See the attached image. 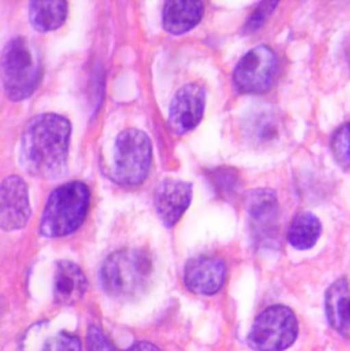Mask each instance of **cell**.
Here are the masks:
<instances>
[{
  "instance_id": "ffe728a7",
  "label": "cell",
  "mask_w": 350,
  "mask_h": 351,
  "mask_svg": "<svg viewBox=\"0 0 350 351\" xmlns=\"http://www.w3.org/2000/svg\"><path fill=\"white\" fill-rule=\"evenodd\" d=\"M41 351H82V344L73 334L61 332L49 338Z\"/></svg>"
},
{
  "instance_id": "2e32d148",
  "label": "cell",
  "mask_w": 350,
  "mask_h": 351,
  "mask_svg": "<svg viewBox=\"0 0 350 351\" xmlns=\"http://www.w3.org/2000/svg\"><path fill=\"white\" fill-rule=\"evenodd\" d=\"M322 234V223L316 215L302 212L292 221L288 239L292 247L297 250H310L318 243Z\"/></svg>"
},
{
  "instance_id": "d6986e66",
  "label": "cell",
  "mask_w": 350,
  "mask_h": 351,
  "mask_svg": "<svg viewBox=\"0 0 350 351\" xmlns=\"http://www.w3.org/2000/svg\"><path fill=\"white\" fill-rule=\"evenodd\" d=\"M277 1H263L257 6L256 10L250 14L246 25H245V32H257L261 27L265 24L267 19L271 16L273 10L277 8Z\"/></svg>"
},
{
  "instance_id": "4fadbf2b",
  "label": "cell",
  "mask_w": 350,
  "mask_h": 351,
  "mask_svg": "<svg viewBox=\"0 0 350 351\" xmlns=\"http://www.w3.org/2000/svg\"><path fill=\"white\" fill-rule=\"evenodd\" d=\"M86 287L88 282L79 266L70 261L58 263L53 278V296L58 304H75L84 297Z\"/></svg>"
},
{
  "instance_id": "8fae6325",
  "label": "cell",
  "mask_w": 350,
  "mask_h": 351,
  "mask_svg": "<svg viewBox=\"0 0 350 351\" xmlns=\"http://www.w3.org/2000/svg\"><path fill=\"white\" fill-rule=\"evenodd\" d=\"M192 199V185L178 180H166L155 192L156 214L164 225L174 226L186 212Z\"/></svg>"
},
{
  "instance_id": "7c38bea8",
  "label": "cell",
  "mask_w": 350,
  "mask_h": 351,
  "mask_svg": "<svg viewBox=\"0 0 350 351\" xmlns=\"http://www.w3.org/2000/svg\"><path fill=\"white\" fill-rule=\"evenodd\" d=\"M325 309L331 327L350 338V278L335 280L325 295Z\"/></svg>"
},
{
  "instance_id": "44dd1931",
  "label": "cell",
  "mask_w": 350,
  "mask_h": 351,
  "mask_svg": "<svg viewBox=\"0 0 350 351\" xmlns=\"http://www.w3.org/2000/svg\"><path fill=\"white\" fill-rule=\"evenodd\" d=\"M86 344L88 351H115L103 332L95 326L88 328Z\"/></svg>"
},
{
  "instance_id": "30bf717a",
  "label": "cell",
  "mask_w": 350,
  "mask_h": 351,
  "mask_svg": "<svg viewBox=\"0 0 350 351\" xmlns=\"http://www.w3.org/2000/svg\"><path fill=\"white\" fill-rule=\"evenodd\" d=\"M225 262L215 256L193 258L185 267L184 282L191 293L214 295L219 292L226 280Z\"/></svg>"
},
{
  "instance_id": "3957f363",
  "label": "cell",
  "mask_w": 350,
  "mask_h": 351,
  "mask_svg": "<svg viewBox=\"0 0 350 351\" xmlns=\"http://www.w3.org/2000/svg\"><path fill=\"white\" fill-rule=\"evenodd\" d=\"M90 202V190L82 182H69L55 188L41 217L40 234L49 239L71 234L84 223Z\"/></svg>"
},
{
  "instance_id": "ac0fdd59",
  "label": "cell",
  "mask_w": 350,
  "mask_h": 351,
  "mask_svg": "<svg viewBox=\"0 0 350 351\" xmlns=\"http://www.w3.org/2000/svg\"><path fill=\"white\" fill-rule=\"evenodd\" d=\"M331 148L339 167L350 170V121L343 123L333 134Z\"/></svg>"
},
{
  "instance_id": "52a82bcc",
  "label": "cell",
  "mask_w": 350,
  "mask_h": 351,
  "mask_svg": "<svg viewBox=\"0 0 350 351\" xmlns=\"http://www.w3.org/2000/svg\"><path fill=\"white\" fill-rule=\"evenodd\" d=\"M279 69L277 53L268 45H258L249 51L236 65L234 84L244 95L264 94L275 82Z\"/></svg>"
},
{
  "instance_id": "9a60e30c",
  "label": "cell",
  "mask_w": 350,
  "mask_h": 351,
  "mask_svg": "<svg viewBox=\"0 0 350 351\" xmlns=\"http://www.w3.org/2000/svg\"><path fill=\"white\" fill-rule=\"evenodd\" d=\"M66 1H31L29 18L31 24L39 32H49L60 28L67 18Z\"/></svg>"
},
{
  "instance_id": "277c9868",
  "label": "cell",
  "mask_w": 350,
  "mask_h": 351,
  "mask_svg": "<svg viewBox=\"0 0 350 351\" xmlns=\"http://www.w3.org/2000/svg\"><path fill=\"white\" fill-rule=\"evenodd\" d=\"M42 75L40 56L26 37L16 36L6 43L1 56L4 92L12 101H22L34 93Z\"/></svg>"
},
{
  "instance_id": "7402d4cb",
  "label": "cell",
  "mask_w": 350,
  "mask_h": 351,
  "mask_svg": "<svg viewBox=\"0 0 350 351\" xmlns=\"http://www.w3.org/2000/svg\"><path fill=\"white\" fill-rule=\"evenodd\" d=\"M127 351H160V350L153 344L148 343V342H139V343L132 346Z\"/></svg>"
},
{
  "instance_id": "8992f818",
  "label": "cell",
  "mask_w": 350,
  "mask_h": 351,
  "mask_svg": "<svg viewBox=\"0 0 350 351\" xmlns=\"http://www.w3.org/2000/svg\"><path fill=\"white\" fill-rule=\"evenodd\" d=\"M297 317L285 305H273L255 319L248 344L255 351H284L297 339Z\"/></svg>"
},
{
  "instance_id": "9c48e42d",
  "label": "cell",
  "mask_w": 350,
  "mask_h": 351,
  "mask_svg": "<svg viewBox=\"0 0 350 351\" xmlns=\"http://www.w3.org/2000/svg\"><path fill=\"white\" fill-rule=\"evenodd\" d=\"M31 208L28 188L22 178L10 176L0 187V224L5 231L18 230L28 222Z\"/></svg>"
},
{
  "instance_id": "e0dca14e",
  "label": "cell",
  "mask_w": 350,
  "mask_h": 351,
  "mask_svg": "<svg viewBox=\"0 0 350 351\" xmlns=\"http://www.w3.org/2000/svg\"><path fill=\"white\" fill-rule=\"evenodd\" d=\"M248 210L257 224H271L279 216L277 196L268 189L255 190L249 195Z\"/></svg>"
},
{
  "instance_id": "5bb4252c",
  "label": "cell",
  "mask_w": 350,
  "mask_h": 351,
  "mask_svg": "<svg viewBox=\"0 0 350 351\" xmlns=\"http://www.w3.org/2000/svg\"><path fill=\"white\" fill-rule=\"evenodd\" d=\"M205 6L201 1H168L162 12V25L166 32L180 35L195 28L201 20Z\"/></svg>"
},
{
  "instance_id": "ba28073f",
  "label": "cell",
  "mask_w": 350,
  "mask_h": 351,
  "mask_svg": "<svg viewBox=\"0 0 350 351\" xmlns=\"http://www.w3.org/2000/svg\"><path fill=\"white\" fill-rule=\"evenodd\" d=\"M205 92L197 84L182 86L175 94L168 112V127L177 135H183L197 128L203 119Z\"/></svg>"
},
{
  "instance_id": "6da1fadb",
  "label": "cell",
  "mask_w": 350,
  "mask_h": 351,
  "mask_svg": "<svg viewBox=\"0 0 350 351\" xmlns=\"http://www.w3.org/2000/svg\"><path fill=\"white\" fill-rule=\"evenodd\" d=\"M71 125L66 117L42 113L28 121L21 138V164L28 174L55 180L67 172Z\"/></svg>"
},
{
  "instance_id": "5b68a950",
  "label": "cell",
  "mask_w": 350,
  "mask_h": 351,
  "mask_svg": "<svg viewBox=\"0 0 350 351\" xmlns=\"http://www.w3.org/2000/svg\"><path fill=\"white\" fill-rule=\"evenodd\" d=\"M152 144L144 132L127 129L116 138L111 178L121 186H137L149 174Z\"/></svg>"
},
{
  "instance_id": "7a4b0ae2",
  "label": "cell",
  "mask_w": 350,
  "mask_h": 351,
  "mask_svg": "<svg viewBox=\"0 0 350 351\" xmlns=\"http://www.w3.org/2000/svg\"><path fill=\"white\" fill-rule=\"evenodd\" d=\"M153 274V264L141 250H119L108 256L101 271L107 294L119 300H132L145 293Z\"/></svg>"
}]
</instances>
